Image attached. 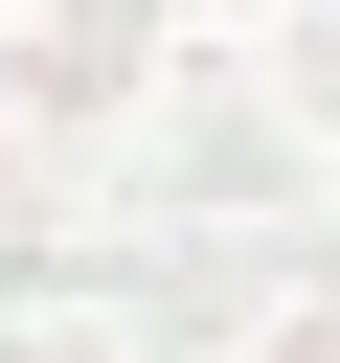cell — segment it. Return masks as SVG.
I'll list each match as a JSON object with an SVG mask.
<instances>
[]
</instances>
